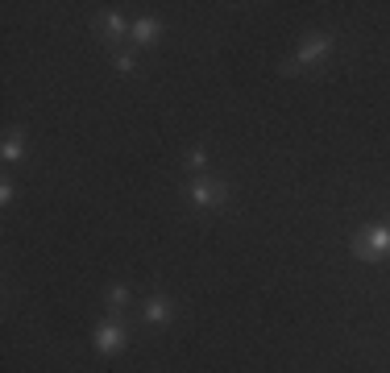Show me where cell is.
Returning <instances> with one entry per match:
<instances>
[{
	"label": "cell",
	"instance_id": "6da1fadb",
	"mask_svg": "<svg viewBox=\"0 0 390 373\" xmlns=\"http://www.w3.org/2000/svg\"><path fill=\"white\" fill-rule=\"evenodd\" d=\"M353 253L357 257H387L390 253V224H374V228H366V233H357V241H353Z\"/></svg>",
	"mask_w": 390,
	"mask_h": 373
},
{
	"label": "cell",
	"instance_id": "7a4b0ae2",
	"mask_svg": "<svg viewBox=\"0 0 390 373\" xmlns=\"http://www.w3.org/2000/svg\"><path fill=\"white\" fill-rule=\"evenodd\" d=\"M187 199L208 212V208H220V203L229 199V187H224V183H212V179H204V174H195V183L187 187Z\"/></svg>",
	"mask_w": 390,
	"mask_h": 373
},
{
	"label": "cell",
	"instance_id": "3957f363",
	"mask_svg": "<svg viewBox=\"0 0 390 373\" xmlns=\"http://www.w3.org/2000/svg\"><path fill=\"white\" fill-rule=\"evenodd\" d=\"M328 50H333V37H328V33H312V37H303V46L295 50V62H287V71H299V66H312V62H320V58H328Z\"/></svg>",
	"mask_w": 390,
	"mask_h": 373
},
{
	"label": "cell",
	"instance_id": "277c9868",
	"mask_svg": "<svg viewBox=\"0 0 390 373\" xmlns=\"http://www.w3.org/2000/svg\"><path fill=\"white\" fill-rule=\"evenodd\" d=\"M91 340H96V349H100V353H116V349L129 340V332H125V324H121V320H108V324H100V328H96V336H91Z\"/></svg>",
	"mask_w": 390,
	"mask_h": 373
},
{
	"label": "cell",
	"instance_id": "5b68a950",
	"mask_svg": "<svg viewBox=\"0 0 390 373\" xmlns=\"http://www.w3.org/2000/svg\"><path fill=\"white\" fill-rule=\"evenodd\" d=\"M158 33H162V25H158L154 17H141V21L133 25V42H137V46H150Z\"/></svg>",
	"mask_w": 390,
	"mask_h": 373
},
{
	"label": "cell",
	"instance_id": "8992f818",
	"mask_svg": "<svg viewBox=\"0 0 390 373\" xmlns=\"http://www.w3.org/2000/svg\"><path fill=\"white\" fill-rule=\"evenodd\" d=\"M145 320H150V324H166V320H170V299H166V295H154V299L145 303Z\"/></svg>",
	"mask_w": 390,
	"mask_h": 373
},
{
	"label": "cell",
	"instance_id": "52a82bcc",
	"mask_svg": "<svg viewBox=\"0 0 390 373\" xmlns=\"http://www.w3.org/2000/svg\"><path fill=\"white\" fill-rule=\"evenodd\" d=\"M104 33H108V37H125V17H121V12H108V17H104Z\"/></svg>",
	"mask_w": 390,
	"mask_h": 373
},
{
	"label": "cell",
	"instance_id": "ba28073f",
	"mask_svg": "<svg viewBox=\"0 0 390 373\" xmlns=\"http://www.w3.org/2000/svg\"><path fill=\"white\" fill-rule=\"evenodd\" d=\"M25 154V145H21V133H8V141H4V162H17Z\"/></svg>",
	"mask_w": 390,
	"mask_h": 373
},
{
	"label": "cell",
	"instance_id": "9c48e42d",
	"mask_svg": "<svg viewBox=\"0 0 390 373\" xmlns=\"http://www.w3.org/2000/svg\"><path fill=\"white\" fill-rule=\"evenodd\" d=\"M183 162H187V170L204 174V166H208V154H204V149H187V158H183Z\"/></svg>",
	"mask_w": 390,
	"mask_h": 373
},
{
	"label": "cell",
	"instance_id": "30bf717a",
	"mask_svg": "<svg viewBox=\"0 0 390 373\" xmlns=\"http://www.w3.org/2000/svg\"><path fill=\"white\" fill-rule=\"evenodd\" d=\"M112 62H116V71H125V75H129V71L137 66V62H133V54H125V50H121V54H116Z\"/></svg>",
	"mask_w": 390,
	"mask_h": 373
},
{
	"label": "cell",
	"instance_id": "8fae6325",
	"mask_svg": "<svg viewBox=\"0 0 390 373\" xmlns=\"http://www.w3.org/2000/svg\"><path fill=\"white\" fill-rule=\"evenodd\" d=\"M108 303H116V307L129 303V286H112V291H108Z\"/></svg>",
	"mask_w": 390,
	"mask_h": 373
}]
</instances>
